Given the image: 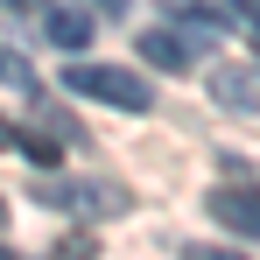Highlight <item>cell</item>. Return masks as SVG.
<instances>
[{"label": "cell", "mask_w": 260, "mask_h": 260, "mask_svg": "<svg viewBox=\"0 0 260 260\" xmlns=\"http://www.w3.org/2000/svg\"><path fill=\"white\" fill-rule=\"evenodd\" d=\"M253 49H260V28H253Z\"/></svg>", "instance_id": "obj_15"}, {"label": "cell", "mask_w": 260, "mask_h": 260, "mask_svg": "<svg viewBox=\"0 0 260 260\" xmlns=\"http://www.w3.org/2000/svg\"><path fill=\"white\" fill-rule=\"evenodd\" d=\"M0 225H7V204H0Z\"/></svg>", "instance_id": "obj_14"}, {"label": "cell", "mask_w": 260, "mask_h": 260, "mask_svg": "<svg viewBox=\"0 0 260 260\" xmlns=\"http://www.w3.org/2000/svg\"><path fill=\"white\" fill-rule=\"evenodd\" d=\"M91 7H99V14H127V0H91Z\"/></svg>", "instance_id": "obj_11"}, {"label": "cell", "mask_w": 260, "mask_h": 260, "mask_svg": "<svg viewBox=\"0 0 260 260\" xmlns=\"http://www.w3.org/2000/svg\"><path fill=\"white\" fill-rule=\"evenodd\" d=\"M232 7H239V14H253V28H260V0H232Z\"/></svg>", "instance_id": "obj_12"}, {"label": "cell", "mask_w": 260, "mask_h": 260, "mask_svg": "<svg viewBox=\"0 0 260 260\" xmlns=\"http://www.w3.org/2000/svg\"><path fill=\"white\" fill-rule=\"evenodd\" d=\"M211 99L232 113H260V71L253 63H218L211 71Z\"/></svg>", "instance_id": "obj_4"}, {"label": "cell", "mask_w": 260, "mask_h": 260, "mask_svg": "<svg viewBox=\"0 0 260 260\" xmlns=\"http://www.w3.org/2000/svg\"><path fill=\"white\" fill-rule=\"evenodd\" d=\"M0 7H14V14H28V21H36V14H49V0H0Z\"/></svg>", "instance_id": "obj_10"}, {"label": "cell", "mask_w": 260, "mask_h": 260, "mask_svg": "<svg viewBox=\"0 0 260 260\" xmlns=\"http://www.w3.org/2000/svg\"><path fill=\"white\" fill-rule=\"evenodd\" d=\"M56 260H99V239H91V232H71V239L56 246Z\"/></svg>", "instance_id": "obj_9"}, {"label": "cell", "mask_w": 260, "mask_h": 260, "mask_svg": "<svg viewBox=\"0 0 260 260\" xmlns=\"http://www.w3.org/2000/svg\"><path fill=\"white\" fill-rule=\"evenodd\" d=\"M0 148H14V127H7V120H0Z\"/></svg>", "instance_id": "obj_13"}, {"label": "cell", "mask_w": 260, "mask_h": 260, "mask_svg": "<svg viewBox=\"0 0 260 260\" xmlns=\"http://www.w3.org/2000/svg\"><path fill=\"white\" fill-rule=\"evenodd\" d=\"M36 190V204H56V211H99V218H120L134 204L127 190H113V183H28Z\"/></svg>", "instance_id": "obj_2"}, {"label": "cell", "mask_w": 260, "mask_h": 260, "mask_svg": "<svg viewBox=\"0 0 260 260\" xmlns=\"http://www.w3.org/2000/svg\"><path fill=\"white\" fill-rule=\"evenodd\" d=\"M204 211H211L225 232H239V239H260V190H246V183H218L211 197H204Z\"/></svg>", "instance_id": "obj_3"}, {"label": "cell", "mask_w": 260, "mask_h": 260, "mask_svg": "<svg viewBox=\"0 0 260 260\" xmlns=\"http://www.w3.org/2000/svg\"><path fill=\"white\" fill-rule=\"evenodd\" d=\"M63 85L99 99V106H127V113H148V78H134L120 63H71L63 71Z\"/></svg>", "instance_id": "obj_1"}, {"label": "cell", "mask_w": 260, "mask_h": 260, "mask_svg": "<svg viewBox=\"0 0 260 260\" xmlns=\"http://www.w3.org/2000/svg\"><path fill=\"white\" fill-rule=\"evenodd\" d=\"M0 85L36 91V71H28V56H21V49H7V43H0Z\"/></svg>", "instance_id": "obj_8"}, {"label": "cell", "mask_w": 260, "mask_h": 260, "mask_svg": "<svg viewBox=\"0 0 260 260\" xmlns=\"http://www.w3.org/2000/svg\"><path fill=\"white\" fill-rule=\"evenodd\" d=\"M14 148H21V155H28V162H63V141H56V134H36V127H14Z\"/></svg>", "instance_id": "obj_7"}, {"label": "cell", "mask_w": 260, "mask_h": 260, "mask_svg": "<svg viewBox=\"0 0 260 260\" xmlns=\"http://www.w3.org/2000/svg\"><path fill=\"white\" fill-rule=\"evenodd\" d=\"M49 36H56L63 49H85V43H91V14H78V7H56V14H49Z\"/></svg>", "instance_id": "obj_6"}, {"label": "cell", "mask_w": 260, "mask_h": 260, "mask_svg": "<svg viewBox=\"0 0 260 260\" xmlns=\"http://www.w3.org/2000/svg\"><path fill=\"white\" fill-rule=\"evenodd\" d=\"M141 63H155V71H190V43L169 36V28H141Z\"/></svg>", "instance_id": "obj_5"}]
</instances>
